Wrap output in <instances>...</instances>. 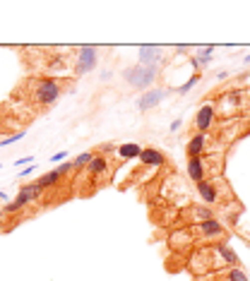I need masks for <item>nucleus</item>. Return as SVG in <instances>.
<instances>
[{
	"mask_svg": "<svg viewBox=\"0 0 250 281\" xmlns=\"http://www.w3.org/2000/svg\"><path fill=\"white\" fill-rule=\"evenodd\" d=\"M156 75H159V67H147V65H139V63L137 65H127L123 70V80L137 92H147L154 84Z\"/></svg>",
	"mask_w": 250,
	"mask_h": 281,
	"instance_id": "nucleus-1",
	"label": "nucleus"
},
{
	"mask_svg": "<svg viewBox=\"0 0 250 281\" xmlns=\"http://www.w3.org/2000/svg\"><path fill=\"white\" fill-rule=\"evenodd\" d=\"M60 94H63V89H60V84H58V80H53V77H43V80L36 82V87H34V101L39 104V106H53L58 99H60Z\"/></svg>",
	"mask_w": 250,
	"mask_h": 281,
	"instance_id": "nucleus-2",
	"label": "nucleus"
},
{
	"mask_svg": "<svg viewBox=\"0 0 250 281\" xmlns=\"http://www.w3.org/2000/svg\"><path fill=\"white\" fill-rule=\"evenodd\" d=\"M99 63V55H97V46H82L77 55H75V75L82 77L87 72H92Z\"/></svg>",
	"mask_w": 250,
	"mask_h": 281,
	"instance_id": "nucleus-3",
	"label": "nucleus"
},
{
	"mask_svg": "<svg viewBox=\"0 0 250 281\" xmlns=\"http://www.w3.org/2000/svg\"><path fill=\"white\" fill-rule=\"evenodd\" d=\"M46 192L36 180H29V183H24V185L17 190V195H14V204L19 207V209H24V207H29L31 202H36V200H41V195Z\"/></svg>",
	"mask_w": 250,
	"mask_h": 281,
	"instance_id": "nucleus-4",
	"label": "nucleus"
},
{
	"mask_svg": "<svg viewBox=\"0 0 250 281\" xmlns=\"http://www.w3.org/2000/svg\"><path fill=\"white\" fill-rule=\"evenodd\" d=\"M164 96H166V92L164 89H147V92L142 94L137 99V111L139 113H147V111H152V108H156L161 101H164Z\"/></svg>",
	"mask_w": 250,
	"mask_h": 281,
	"instance_id": "nucleus-5",
	"label": "nucleus"
},
{
	"mask_svg": "<svg viewBox=\"0 0 250 281\" xmlns=\"http://www.w3.org/2000/svg\"><path fill=\"white\" fill-rule=\"evenodd\" d=\"M139 65L147 67H159V63L164 60V48L161 46H139Z\"/></svg>",
	"mask_w": 250,
	"mask_h": 281,
	"instance_id": "nucleus-6",
	"label": "nucleus"
},
{
	"mask_svg": "<svg viewBox=\"0 0 250 281\" xmlns=\"http://www.w3.org/2000/svg\"><path fill=\"white\" fill-rule=\"evenodd\" d=\"M197 233L202 236V241H217V238H224V226L217 221V219H209V221H202V224H197Z\"/></svg>",
	"mask_w": 250,
	"mask_h": 281,
	"instance_id": "nucleus-7",
	"label": "nucleus"
},
{
	"mask_svg": "<svg viewBox=\"0 0 250 281\" xmlns=\"http://www.w3.org/2000/svg\"><path fill=\"white\" fill-rule=\"evenodd\" d=\"M212 123H214V106H212V104L200 106V111L195 113V130L207 135V130L212 128Z\"/></svg>",
	"mask_w": 250,
	"mask_h": 281,
	"instance_id": "nucleus-8",
	"label": "nucleus"
},
{
	"mask_svg": "<svg viewBox=\"0 0 250 281\" xmlns=\"http://www.w3.org/2000/svg\"><path fill=\"white\" fill-rule=\"evenodd\" d=\"M195 190H197V197L205 202V204H217V202H219V190H217L214 183H209L207 178H205V180H200Z\"/></svg>",
	"mask_w": 250,
	"mask_h": 281,
	"instance_id": "nucleus-9",
	"label": "nucleus"
},
{
	"mask_svg": "<svg viewBox=\"0 0 250 281\" xmlns=\"http://www.w3.org/2000/svg\"><path fill=\"white\" fill-rule=\"evenodd\" d=\"M185 173L188 178L193 180L195 185L200 183V180H205V175H207V163L202 156H197V159H188V168H185Z\"/></svg>",
	"mask_w": 250,
	"mask_h": 281,
	"instance_id": "nucleus-10",
	"label": "nucleus"
},
{
	"mask_svg": "<svg viewBox=\"0 0 250 281\" xmlns=\"http://www.w3.org/2000/svg\"><path fill=\"white\" fill-rule=\"evenodd\" d=\"M139 161H142L144 166H152V168L166 166V156H164V151H159V149H154V147H144V149H142Z\"/></svg>",
	"mask_w": 250,
	"mask_h": 281,
	"instance_id": "nucleus-11",
	"label": "nucleus"
},
{
	"mask_svg": "<svg viewBox=\"0 0 250 281\" xmlns=\"http://www.w3.org/2000/svg\"><path fill=\"white\" fill-rule=\"evenodd\" d=\"M205 147H207V135H202V133L193 135V137L188 140V147H185L188 159H197V156H202V154H205Z\"/></svg>",
	"mask_w": 250,
	"mask_h": 281,
	"instance_id": "nucleus-12",
	"label": "nucleus"
},
{
	"mask_svg": "<svg viewBox=\"0 0 250 281\" xmlns=\"http://www.w3.org/2000/svg\"><path fill=\"white\" fill-rule=\"evenodd\" d=\"M116 154H118L121 159H125V161L139 159V154H142V147H139L137 142H125V144H118Z\"/></svg>",
	"mask_w": 250,
	"mask_h": 281,
	"instance_id": "nucleus-13",
	"label": "nucleus"
},
{
	"mask_svg": "<svg viewBox=\"0 0 250 281\" xmlns=\"http://www.w3.org/2000/svg\"><path fill=\"white\" fill-rule=\"evenodd\" d=\"M109 171V159L104 156V154H99V156H94V159L89 161V166H87V173L94 175V178H99V175H104Z\"/></svg>",
	"mask_w": 250,
	"mask_h": 281,
	"instance_id": "nucleus-14",
	"label": "nucleus"
},
{
	"mask_svg": "<svg viewBox=\"0 0 250 281\" xmlns=\"http://www.w3.org/2000/svg\"><path fill=\"white\" fill-rule=\"evenodd\" d=\"M212 51H214V46H205V48L200 51V55H193V58H190V63H193L195 70L207 67L209 63H212Z\"/></svg>",
	"mask_w": 250,
	"mask_h": 281,
	"instance_id": "nucleus-15",
	"label": "nucleus"
},
{
	"mask_svg": "<svg viewBox=\"0 0 250 281\" xmlns=\"http://www.w3.org/2000/svg\"><path fill=\"white\" fill-rule=\"evenodd\" d=\"M217 255L222 257V262H226L229 267H236L238 265V255L229 248V245H217Z\"/></svg>",
	"mask_w": 250,
	"mask_h": 281,
	"instance_id": "nucleus-16",
	"label": "nucleus"
},
{
	"mask_svg": "<svg viewBox=\"0 0 250 281\" xmlns=\"http://www.w3.org/2000/svg\"><path fill=\"white\" fill-rule=\"evenodd\" d=\"M94 156H97L94 151H80V154L72 159V168H75V171H82V168L89 166V161L94 159Z\"/></svg>",
	"mask_w": 250,
	"mask_h": 281,
	"instance_id": "nucleus-17",
	"label": "nucleus"
},
{
	"mask_svg": "<svg viewBox=\"0 0 250 281\" xmlns=\"http://www.w3.org/2000/svg\"><path fill=\"white\" fill-rule=\"evenodd\" d=\"M39 185L43 187V190H48V187H53V185H58L60 183V173L58 171H48V173H43L39 180H36Z\"/></svg>",
	"mask_w": 250,
	"mask_h": 281,
	"instance_id": "nucleus-18",
	"label": "nucleus"
},
{
	"mask_svg": "<svg viewBox=\"0 0 250 281\" xmlns=\"http://www.w3.org/2000/svg\"><path fill=\"white\" fill-rule=\"evenodd\" d=\"M224 281H248V274H246L241 267H231L229 272H226Z\"/></svg>",
	"mask_w": 250,
	"mask_h": 281,
	"instance_id": "nucleus-19",
	"label": "nucleus"
},
{
	"mask_svg": "<svg viewBox=\"0 0 250 281\" xmlns=\"http://www.w3.org/2000/svg\"><path fill=\"white\" fill-rule=\"evenodd\" d=\"M197 82H200V72H195L193 77H190V80L185 82L183 87H178V94H188V92H190V89L195 87V84H197Z\"/></svg>",
	"mask_w": 250,
	"mask_h": 281,
	"instance_id": "nucleus-20",
	"label": "nucleus"
},
{
	"mask_svg": "<svg viewBox=\"0 0 250 281\" xmlns=\"http://www.w3.org/2000/svg\"><path fill=\"white\" fill-rule=\"evenodd\" d=\"M24 137V133H14V135H10V137H2L0 140V147H7V144H14V142H19Z\"/></svg>",
	"mask_w": 250,
	"mask_h": 281,
	"instance_id": "nucleus-21",
	"label": "nucleus"
},
{
	"mask_svg": "<svg viewBox=\"0 0 250 281\" xmlns=\"http://www.w3.org/2000/svg\"><path fill=\"white\" fill-rule=\"evenodd\" d=\"M56 171L60 173V178H65V175H70L72 171H75V168H72V161H65V163H60V166H58Z\"/></svg>",
	"mask_w": 250,
	"mask_h": 281,
	"instance_id": "nucleus-22",
	"label": "nucleus"
},
{
	"mask_svg": "<svg viewBox=\"0 0 250 281\" xmlns=\"http://www.w3.org/2000/svg\"><path fill=\"white\" fill-rule=\"evenodd\" d=\"M34 171H36V166H34V163H31V166H27V168H24V171H19V178H29V175L34 173Z\"/></svg>",
	"mask_w": 250,
	"mask_h": 281,
	"instance_id": "nucleus-23",
	"label": "nucleus"
},
{
	"mask_svg": "<svg viewBox=\"0 0 250 281\" xmlns=\"http://www.w3.org/2000/svg\"><path fill=\"white\" fill-rule=\"evenodd\" d=\"M65 159H68V151H58V154L51 156V161H56V163H58V161H65Z\"/></svg>",
	"mask_w": 250,
	"mask_h": 281,
	"instance_id": "nucleus-24",
	"label": "nucleus"
},
{
	"mask_svg": "<svg viewBox=\"0 0 250 281\" xmlns=\"http://www.w3.org/2000/svg\"><path fill=\"white\" fill-rule=\"evenodd\" d=\"M116 144H111V142H109V144H104V147H101V151H104V156H106V154H113V151H116Z\"/></svg>",
	"mask_w": 250,
	"mask_h": 281,
	"instance_id": "nucleus-25",
	"label": "nucleus"
},
{
	"mask_svg": "<svg viewBox=\"0 0 250 281\" xmlns=\"http://www.w3.org/2000/svg\"><path fill=\"white\" fill-rule=\"evenodd\" d=\"M27 163L31 166V163H34V156H24V159H19V161H17V166H27Z\"/></svg>",
	"mask_w": 250,
	"mask_h": 281,
	"instance_id": "nucleus-26",
	"label": "nucleus"
},
{
	"mask_svg": "<svg viewBox=\"0 0 250 281\" xmlns=\"http://www.w3.org/2000/svg\"><path fill=\"white\" fill-rule=\"evenodd\" d=\"M181 125H183L181 121H173V123H171V133H178V130H181Z\"/></svg>",
	"mask_w": 250,
	"mask_h": 281,
	"instance_id": "nucleus-27",
	"label": "nucleus"
},
{
	"mask_svg": "<svg viewBox=\"0 0 250 281\" xmlns=\"http://www.w3.org/2000/svg\"><path fill=\"white\" fill-rule=\"evenodd\" d=\"M111 75H113V72H109V70H106V72L101 75V80H104V82H109V80H111Z\"/></svg>",
	"mask_w": 250,
	"mask_h": 281,
	"instance_id": "nucleus-28",
	"label": "nucleus"
},
{
	"mask_svg": "<svg viewBox=\"0 0 250 281\" xmlns=\"http://www.w3.org/2000/svg\"><path fill=\"white\" fill-rule=\"evenodd\" d=\"M0 200H7V195H5V192H2V190H0Z\"/></svg>",
	"mask_w": 250,
	"mask_h": 281,
	"instance_id": "nucleus-29",
	"label": "nucleus"
},
{
	"mask_svg": "<svg viewBox=\"0 0 250 281\" xmlns=\"http://www.w3.org/2000/svg\"><path fill=\"white\" fill-rule=\"evenodd\" d=\"M243 63H250V53H248V55H246V60H243Z\"/></svg>",
	"mask_w": 250,
	"mask_h": 281,
	"instance_id": "nucleus-30",
	"label": "nucleus"
},
{
	"mask_svg": "<svg viewBox=\"0 0 250 281\" xmlns=\"http://www.w3.org/2000/svg\"><path fill=\"white\" fill-rule=\"evenodd\" d=\"M2 216H5V212H2V207H0V219H2Z\"/></svg>",
	"mask_w": 250,
	"mask_h": 281,
	"instance_id": "nucleus-31",
	"label": "nucleus"
},
{
	"mask_svg": "<svg viewBox=\"0 0 250 281\" xmlns=\"http://www.w3.org/2000/svg\"><path fill=\"white\" fill-rule=\"evenodd\" d=\"M248 281H250V274H248Z\"/></svg>",
	"mask_w": 250,
	"mask_h": 281,
	"instance_id": "nucleus-32",
	"label": "nucleus"
}]
</instances>
